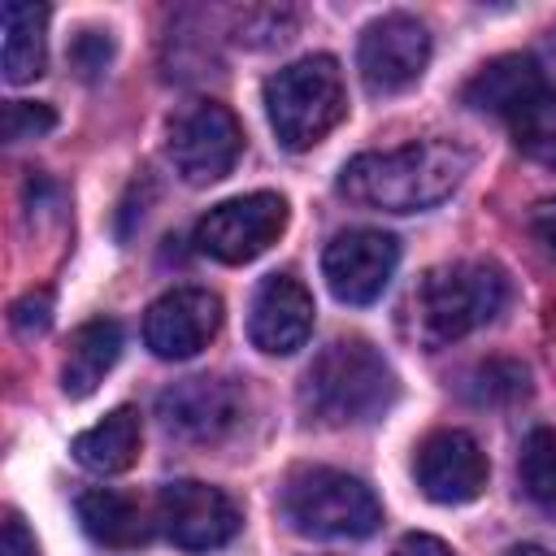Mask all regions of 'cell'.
<instances>
[{
    "instance_id": "obj_18",
    "label": "cell",
    "mask_w": 556,
    "mask_h": 556,
    "mask_svg": "<svg viewBox=\"0 0 556 556\" xmlns=\"http://www.w3.org/2000/svg\"><path fill=\"white\" fill-rule=\"evenodd\" d=\"M4 78L13 87L30 83L43 74L48 65V9L43 4H26V0H9L4 4Z\"/></svg>"
},
{
    "instance_id": "obj_7",
    "label": "cell",
    "mask_w": 556,
    "mask_h": 556,
    "mask_svg": "<svg viewBox=\"0 0 556 556\" xmlns=\"http://www.w3.org/2000/svg\"><path fill=\"white\" fill-rule=\"evenodd\" d=\"M243 152V130L235 113L217 100H195L187 104L174 126H169V161L174 174L191 187H208L235 169Z\"/></svg>"
},
{
    "instance_id": "obj_15",
    "label": "cell",
    "mask_w": 556,
    "mask_h": 556,
    "mask_svg": "<svg viewBox=\"0 0 556 556\" xmlns=\"http://www.w3.org/2000/svg\"><path fill=\"white\" fill-rule=\"evenodd\" d=\"M547 74L534 56L526 52H508V56H495L486 61L469 83H465V104L478 109V113H491V117H504L513 122L521 109H530L543 91H547Z\"/></svg>"
},
{
    "instance_id": "obj_10",
    "label": "cell",
    "mask_w": 556,
    "mask_h": 556,
    "mask_svg": "<svg viewBox=\"0 0 556 556\" xmlns=\"http://www.w3.org/2000/svg\"><path fill=\"white\" fill-rule=\"evenodd\" d=\"M156 521H161L165 539L182 552H213L239 534L235 500L208 482H195V478H178V482L161 486Z\"/></svg>"
},
{
    "instance_id": "obj_11",
    "label": "cell",
    "mask_w": 556,
    "mask_h": 556,
    "mask_svg": "<svg viewBox=\"0 0 556 556\" xmlns=\"http://www.w3.org/2000/svg\"><path fill=\"white\" fill-rule=\"evenodd\" d=\"M248 413V391L235 378H178L156 395V417L182 439H222Z\"/></svg>"
},
{
    "instance_id": "obj_6",
    "label": "cell",
    "mask_w": 556,
    "mask_h": 556,
    "mask_svg": "<svg viewBox=\"0 0 556 556\" xmlns=\"http://www.w3.org/2000/svg\"><path fill=\"white\" fill-rule=\"evenodd\" d=\"M282 226H287V200L278 191H252L213 204L195 222V248L222 265H248L261 252H269V243H278Z\"/></svg>"
},
{
    "instance_id": "obj_24",
    "label": "cell",
    "mask_w": 556,
    "mask_h": 556,
    "mask_svg": "<svg viewBox=\"0 0 556 556\" xmlns=\"http://www.w3.org/2000/svg\"><path fill=\"white\" fill-rule=\"evenodd\" d=\"M70 56H74V65H78L83 78H96V74L109 65V56H113V39H109V30H83Z\"/></svg>"
},
{
    "instance_id": "obj_27",
    "label": "cell",
    "mask_w": 556,
    "mask_h": 556,
    "mask_svg": "<svg viewBox=\"0 0 556 556\" xmlns=\"http://www.w3.org/2000/svg\"><path fill=\"white\" fill-rule=\"evenodd\" d=\"M391 556H452V547L434 534H404Z\"/></svg>"
},
{
    "instance_id": "obj_20",
    "label": "cell",
    "mask_w": 556,
    "mask_h": 556,
    "mask_svg": "<svg viewBox=\"0 0 556 556\" xmlns=\"http://www.w3.org/2000/svg\"><path fill=\"white\" fill-rule=\"evenodd\" d=\"M517 478H521V491L539 508L556 513V430L539 426V430L526 434L521 460H517Z\"/></svg>"
},
{
    "instance_id": "obj_5",
    "label": "cell",
    "mask_w": 556,
    "mask_h": 556,
    "mask_svg": "<svg viewBox=\"0 0 556 556\" xmlns=\"http://www.w3.org/2000/svg\"><path fill=\"white\" fill-rule=\"evenodd\" d=\"M278 508L291 530L313 534V539H365L382 521L378 495L361 478L343 469H326V465L295 469L282 482Z\"/></svg>"
},
{
    "instance_id": "obj_25",
    "label": "cell",
    "mask_w": 556,
    "mask_h": 556,
    "mask_svg": "<svg viewBox=\"0 0 556 556\" xmlns=\"http://www.w3.org/2000/svg\"><path fill=\"white\" fill-rule=\"evenodd\" d=\"M13 326L22 334H43L52 326V295L39 287V291H26L17 304H13Z\"/></svg>"
},
{
    "instance_id": "obj_23",
    "label": "cell",
    "mask_w": 556,
    "mask_h": 556,
    "mask_svg": "<svg viewBox=\"0 0 556 556\" xmlns=\"http://www.w3.org/2000/svg\"><path fill=\"white\" fill-rule=\"evenodd\" d=\"M56 126V113L48 104H35V100H9L4 104V139L9 143H22V139H39Z\"/></svg>"
},
{
    "instance_id": "obj_21",
    "label": "cell",
    "mask_w": 556,
    "mask_h": 556,
    "mask_svg": "<svg viewBox=\"0 0 556 556\" xmlns=\"http://www.w3.org/2000/svg\"><path fill=\"white\" fill-rule=\"evenodd\" d=\"M508 130H513V143H517L530 161L556 169V87H547L530 109H521V113L508 122Z\"/></svg>"
},
{
    "instance_id": "obj_12",
    "label": "cell",
    "mask_w": 556,
    "mask_h": 556,
    "mask_svg": "<svg viewBox=\"0 0 556 556\" xmlns=\"http://www.w3.org/2000/svg\"><path fill=\"white\" fill-rule=\"evenodd\" d=\"M222 326V300L208 287H174L143 313V343L161 361H187Z\"/></svg>"
},
{
    "instance_id": "obj_3",
    "label": "cell",
    "mask_w": 556,
    "mask_h": 556,
    "mask_svg": "<svg viewBox=\"0 0 556 556\" xmlns=\"http://www.w3.org/2000/svg\"><path fill=\"white\" fill-rule=\"evenodd\" d=\"M508 300V278L491 261H447L417 278L404 304V330L421 348H447L486 326Z\"/></svg>"
},
{
    "instance_id": "obj_13",
    "label": "cell",
    "mask_w": 556,
    "mask_h": 556,
    "mask_svg": "<svg viewBox=\"0 0 556 556\" xmlns=\"http://www.w3.org/2000/svg\"><path fill=\"white\" fill-rule=\"evenodd\" d=\"M417 486L434 504H469L486 486V452L465 430H434L421 439L413 460Z\"/></svg>"
},
{
    "instance_id": "obj_2",
    "label": "cell",
    "mask_w": 556,
    "mask_h": 556,
    "mask_svg": "<svg viewBox=\"0 0 556 556\" xmlns=\"http://www.w3.org/2000/svg\"><path fill=\"white\" fill-rule=\"evenodd\" d=\"M400 395L391 361L361 334L334 339L313 356L300 382V408L317 426H365L378 421Z\"/></svg>"
},
{
    "instance_id": "obj_19",
    "label": "cell",
    "mask_w": 556,
    "mask_h": 556,
    "mask_svg": "<svg viewBox=\"0 0 556 556\" xmlns=\"http://www.w3.org/2000/svg\"><path fill=\"white\" fill-rule=\"evenodd\" d=\"M74 513H78V526L104 547H135L148 539V517H143L139 500H130L122 491L91 486L74 500Z\"/></svg>"
},
{
    "instance_id": "obj_22",
    "label": "cell",
    "mask_w": 556,
    "mask_h": 556,
    "mask_svg": "<svg viewBox=\"0 0 556 556\" xmlns=\"http://www.w3.org/2000/svg\"><path fill=\"white\" fill-rule=\"evenodd\" d=\"M530 391V374H526V365H517V361H482L469 378H465V395L473 400V404H513V400H521Z\"/></svg>"
},
{
    "instance_id": "obj_14",
    "label": "cell",
    "mask_w": 556,
    "mask_h": 556,
    "mask_svg": "<svg viewBox=\"0 0 556 556\" xmlns=\"http://www.w3.org/2000/svg\"><path fill=\"white\" fill-rule=\"evenodd\" d=\"M248 334L269 356H291L313 334V295L295 274H269L248 313Z\"/></svg>"
},
{
    "instance_id": "obj_16",
    "label": "cell",
    "mask_w": 556,
    "mask_h": 556,
    "mask_svg": "<svg viewBox=\"0 0 556 556\" xmlns=\"http://www.w3.org/2000/svg\"><path fill=\"white\" fill-rule=\"evenodd\" d=\"M122 356V326L113 317H91L70 334V352L61 365V387L70 400H87L100 378L117 365Z\"/></svg>"
},
{
    "instance_id": "obj_17",
    "label": "cell",
    "mask_w": 556,
    "mask_h": 556,
    "mask_svg": "<svg viewBox=\"0 0 556 556\" xmlns=\"http://www.w3.org/2000/svg\"><path fill=\"white\" fill-rule=\"evenodd\" d=\"M139 447H143V421L130 404L113 408L104 421L74 434V460L91 473H126L139 460Z\"/></svg>"
},
{
    "instance_id": "obj_8",
    "label": "cell",
    "mask_w": 556,
    "mask_h": 556,
    "mask_svg": "<svg viewBox=\"0 0 556 556\" xmlns=\"http://www.w3.org/2000/svg\"><path fill=\"white\" fill-rule=\"evenodd\" d=\"M430 65V30L413 13H382L361 30L356 70L374 96L413 87Z\"/></svg>"
},
{
    "instance_id": "obj_4",
    "label": "cell",
    "mask_w": 556,
    "mask_h": 556,
    "mask_svg": "<svg viewBox=\"0 0 556 556\" xmlns=\"http://www.w3.org/2000/svg\"><path fill=\"white\" fill-rule=\"evenodd\" d=\"M265 113L287 152H304L321 143L348 117V91H343L339 61L317 52V56L282 65L265 83Z\"/></svg>"
},
{
    "instance_id": "obj_26",
    "label": "cell",
    "mask_w": 556,
    "mask_h": 556,
    "mask_svg": "<svg viewBox=\"0 0 556 556\" xmlns=\"http://www.w3.org/2000/svg\"><path fill=\"white\" fill-rule=\"evenodd\" d=\"M0 556H39L35 534L26 530V521L17 513H4V530H0Z\"/></svg>"
},
{
    "instance_id": "obj_9",
    "label": "cell",
    "mask_w": 556,
    "mask_h": 556,
    "mask_svg": "<svg viewBox=\"0 0 556 556\" xmlns=\"http://www.w3.org/2000/svg\"><path fill=\"white\" fill-rule=\"evenodd\" d=\"M400 265V243L387 230L352 226L339 230L321 252V278L343 304H374Z\"/></svg>"
},
{
    "instance_id": "obj_1",
    "label": "cell",
    "mask_w": 556,
    "mask_h": 556,
    "mask_svg": "<svg viewBox=\"0 0 556 556\" xmlns=\"http://www.w3.org/2000/svg\"><path fill=\"white\" fill-rule=\"evenodd\" d=\"M473 152L456 139H413L387 152H361L343 165L339 191L365 208L421 213L447 200L469 174Z\"/></svg>"
},
{
    "instance_id": "obj_29",
    "label": "cell",
    "mask_w": 556,
    "mask_h": 556,
    "mask_svg": "<svg viewBox=\"0 0 556 556\" xmlns=\"http://www.w3.org/2000/svg\"><path fill=\"white\" fill-rule=\"evenodd\" d=\"M508 556H552L547 547H534V543H526V547H513Z\"/></svg>"
},
{
    "instance_id": "obj_28",
    "label": "cell",
    "mask_w": 556,
    "mask_h": 556,
    "mask_svg": "<svg viewBox=\"0 0 556 556\" xmlns=\"http://www.w3.org/2000/svg\"><path fill=\"white\" fill-rule=\"evenodd\" d=\"M530 230H534V239L556 256V200H543L539 208H534V217H530Z\"/></svg>"
}]
</instances>
